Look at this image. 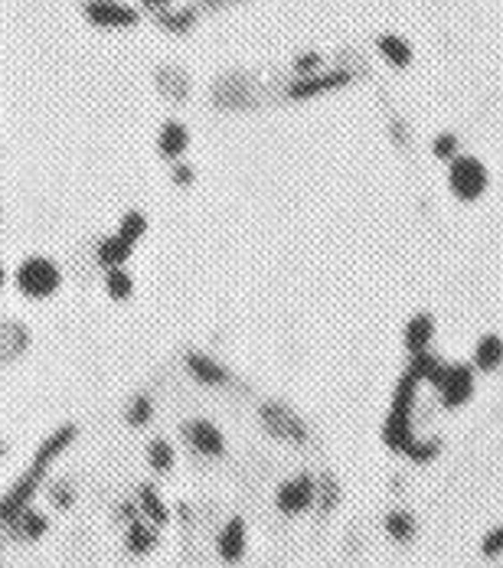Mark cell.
<instances>
[{
	"label": "cell",
	"mask_w": 503,
	"mask_h": 568,
	"mask_svg": "<svg viewBox=\"0 0 503 568\" xmlns=\"http://www.w3.org/2000/svg\"><path fill=\"white\" fill-rule=\"evenodd\" d=\"M72 438H76V425H66V428H59V431H53V435L39 445L29 471L23 473L13 487H10L7 497H0V526H7L13 516H20V513L27 510L29 500H33V493L39 490V483H43V477H46V467L53 464V461H56L69 445H72Z\"/></svg>",
	"instance_id": "cell-1"
},
{
	"label": "cell",
	"mask_w": 503,
	"mask_h": 568,
	"mask_svg": "<svg viewBox=\"0 0 503 568\" xmlns=\"http://www.w3.org/2000/svg\"><path fill=\"white\" fill-rule=\"evenodd\" d=\"M448 189L451 196L461 203H477L490 189V171L487 163L474 154H457L455 161L448 163Z\"/></svg>",
	"instance_id": "cell-2"
},
{
	"label": "cell",
	"mask_w": 503,
	"mask_h": 568,
	"mask_svg": "<svg viewBox=\"0 0 503 568\" xmlns=\"http://www.w3.org/2000/svg\"><path fill=\"white\" fill-rule=\"evenodd\" d=\"M59 284H63V271L49 258H27L17 268V288L27 297H37V301L39 297H49V294L59 291Z\"/></svg>",
	"instance_id": "cell-3"
},
{
	"label": "cell",
	"mask_w": 503,
	"mask_h": 568,
	"mask_svg": "<svg viewBox=\"0 0 503 568\" xmlns=\"http://www.w3.org/2000/svg\"><path fill=\"white\" fill-rule=\"evenodd\" d=\"M353 82L350 69H321L314 76H301L288 86V98L291 102H307V98H321V95L340 92Z\"/></svg>",
	"instance_id": "cell-4"
},
{
	"label": "cell",
	"mask_w": 503,
	"mask_h": 568,
	"mask_svg": "<svg viewBox=\"0 0 503 568\" xmlns=\"http://www.w3.org/2000/svg\"><path fill=\"white\" fill-rule=\"evenodd\" d=\"M314 500H317V483H314L311 473L288 477L275 493V506L285 513V516H301L304 510H311Z\"/></svg>",
	"instance_id": "cell-5"
},
{
	"label": "cell",
	"mask_w": 503,
	"mask_h": 568,
	"mask_svg": "<svg viewBox=\"0 0 503 568\" xmlns=\"http://www.w3.org/2000/svg\"><path fill=\"white\" fill-rule=\"evenodd\" d=\"M435 392L445 408L467 405V402L474 398V366H467V363H448V372Z\"/></svg>",
	"instance_id": "cell-6"
},
{
	"label": "cell",
	"mask_w": 503,
	"mask_h": 568,
	"mask_svg": "<svg viewBox=\"0 0 503 568\" xmlns=\"http://www.w3.org/2000/svg\"><path fill=\"white\" fill-rule=\"evenodd\" d=\"M415 441V428H412V408L408 405H390V415L382 422V445L396 451V455H406Z\"/></svg>",
	"instance_id": "cell-7"
},
{
	"label": "cell",
	"mask_w": 503,
	"mask_h": 568,
	"mask_svg": "<svg viewBox=\"0 0 503 568\" xmlns=\"http://www.w3.org/2000/svg\"><path fill=\"white\" fill-rule=\"evenodd\" d=\"M86 20L105 29H124L138 23V10L128 7V4H118V0H88L86 4Z\"/></svg>",
	"instance_id": "cell-8"
},
{
	"label": "cell",
	"mask_w": 503,
	"mask_h": 568,
	"mask_svg": "<svg viewBox=\"0 0 503 568\" xmlns=\"http://www.w3.org/2000/svg\"><path fill=\"white\" fill-rule=\"evenodd\" d=\"M183 438H187V445L203 457H222L226 455V438L219 431L209 418H193L183 425Z\"/></svg>",
	"instance_id": "cell-9"
},
{
	"label": "cell",
	"mask_w": 503,
	"mask_h": 568,
	"mask_svg": "<svg viewBox=\"0 0 503 568\" xmlns=\"http://www.w3.org/2000/svg\"><path fill=\"white\" fill-rule=\"evenodd\" d=\"M262 422L275 438H288V441H307V428L301 425V418L291 412V408L278 405V402H268L262 405Z\"/></svg>",
	"instance_id": "cell-10"
},
{
	"label": "cell",
	"mask_w": 503,
	"mask_h": 568,
	"mask_svg": "<svg viewBox=\"0 0 503 568\" xmlns=\"http://www.w3.org/2000/svg\"><path fill=\"white\" fill-rule=\"evenodd\" d=\"M246 549H248V530H246V520L242 516H232V520L219 530V539H216V552L219 559L226 562V565H236V562L246 559Z\"/></svg>",
	"instance_id": "cell-11"
},
{
	"label": "cell",
	"mask_w": 503,
	"mask_h": 568,
	"mask_svg": "<svg viewBox=\"0 0 503 568\" xmlns=\"http://www.w3.org/2000/svg\"><path fill=\"white\" fill-rule=\"evenodd\" d=\"M432 343H435V317L428 311L408 317L406 330H402V347L408 350V356L432 350Z\"/></svg>",
	"instance_id": "cell-12"
},
{
	"label": "cell",
	"mask_w": 503,
	"mask_h": 568,
	"mask_svg": "<svg viewBox=\"0 0 503 568\" xmlns=\"http://www.w3.org/2000/svg\"><path fill=\"white\" fill-rule=\"evenodd\" d=\"M183 363H187V372L197 382H203V386H229V370L222 363L213 360V356H206V353L190 350L183 356Z\"/></svg>",
	"instance_id": "cell-13"
},
{
	"label": "cell",
	"mask_w": 503,
	"mask_h": 568,
	"mask_svg": "<svg viewBox=\"0 0 503 568\" xmlns=\"http://www.w3.org/2000/svg\"><path fill=\"white\" fill-rule=\"evenodd\" d=\"M190 151V131L183 121H163V128L157 131V154L167 161H180L183 154Z\"/></svg>",
	"instance_id": "cell-14"
},
{
	"label": "cell",
	"mask_w": 503,
	"mask_h": 568,
	"mask_svg": "<svg viewBox=\"0 0 503 568\" xmlns=\"http://www.w3.org/2000/svg\"><path fill=\"white\" fill-rule=\"evenodd\" d=\"M471 356H474L471 366L477 372H497L503 366V337L500 333H481Z\"/></svg>",
	"instance_id": "cell-15"
},
{
	"label": "cell",
	"mask_w": 503,
	"mask_h": 568,
	"mask_svg": "<svg viewBox=\"0 0 503 568\" xmlns=\"http://www.w3.org/2000/svg\"><path fill=\"white\" fill-rule=\"evenodd\" d=\"M406 370L412 372V376H415L422 386L438 388V386H441V379H445V372H448V363L441 360V356H435L432 350H425V353H415V356H408Z\"/></svg>",
	"instance_id": "cell-16"
},
{
	"label": "cell",
	"mask_w": 503,
	"mask_h": 568,
	"mask_svg": "<svg viewBox=\"0 0 503 568\" xmlns=\"http://www.w3.org/2000/svg\"><path fill=\"white\" fill-rule=\"evenodd\" d=\"M376 53H380L392 69H408L415 63V49H412V43H408L406 37H399V33H382V37H376Z\"/></svg>",
	"instance_id": "cell-17"
},
{
	"label": "cell",
	"mask_w": 503,
	"mask_h": 568,
	"mask_svg": "<svg viewBox=\"0 0 503 568\" xmlns=\"http://www.w3.org/2000/svg\"><path fill=\"white\" fill-rule=\"evenodd\" d=\"M7 530L13 532V539H20V542H37L43 532L49 530V520L43 516V513H37V510H23L20 516H13V520L7 522Z\"/></svg>",
	"instance_id": "cell-18"
},
{
	"label": "cell",
	"mask_w": 503,
	"mask_h": 568,
	"mask_svg": "<svg viewBox=\"0 0 503 568\" xmlns=\"http://www.w3.org/2000/svg\"><path fill=\"white\" fill-rule=\"evenodd\" d=\"M131 252H134V242H128L124 236H108V238H102L98 242V248H96V258L102 262L105 268H122L128 258H131Z\"/></svg>",
	"instance_id": "cell-19"
},
{
	"label": "cell",
	"mask_w": 503,
	"mask_h": 568,
	"mask_svg": "<svg viewBox=\"0 0 503 568\" xmlns=\"http://www.w3.org/2000/svg\"><path fill=\"white\" fill-rule=\"evenodd\" d=\"M124 546H128V552H134V555H147V552L157 546V530H154V522H144V520L128 522Z\"/></svg>",
	"instance_id": "cell-20"
},
{
	"label": "cell",
	"mask_w": 503,
	"mask_h": 568,
	"mask_svg": "<svg viewBox=\"0 0 503 568\" xmlns=\"http://www.w3.org/2000/svg\"><path fill=\"white\" fill-rule=\"evenodd\" d=\"M138 506H141V513L147 516V522H154V526L171 522V510H167V503L161 500V493L154 490L151 483H144L141 490H138Z\"/></svg>",
	"instance_id": "cell-21"
},
{
	"label": "cell",
	"mask_w": 503,
	"mask_h": 568,
	"mask_svg": "<svg viewBox=\"0 0 503 568\" xmlns=\"http://www.w3.org/2000/svg\"><path fill=\"white\" fill-rule=\"evenodd\" d=\"M105 291L112 301H128L134 294V278L122 268H108V275H105Z\"/></svg>",
	"instance_id": "cell-22"
},
{
	"label": "cell",
	"mask_w": 503,
	"mask_h": 568,
	"mask_svg": "<svg viewBox=\"0 0 503 568\" xmlns=\"http://www.w3.org/2000/svg\"><path fill=\"white\" fill-rule=\"evenodd\" d=\"M382 526H386V532H390L396 542H408L412 536H415V516L406 513V510H392Z\"/></svg>",
	"instance_id": "cell-23"
},
{
	"label": "cell",
	"mask_w": 503,
	"mask_h": 568,
	"mask_svg": "<svg viewBox=\"0 0 503 568\" xmlns=\"http://www.w3.org/2000/svg\"><path fill=\"white\" fill-rule=\"evenodd\" d=\"M173 461H177V455H173L171 441H163V438H154L151 445H147V464H151L157 473L173 471Z\"/></svg>",
	"instance_id": "cell-24"
},
{
	"label": "cell",
	"mask_w": 503,
	"mask_h": 568,
	"mask_svg": "<svg viewBox=\"0 0 503 568\" xmlns=\"http://www.w3.org/2000/svg\"><path fill=\"white\" fill-rule=\"evenodd\" d=\"M457 154H461V138H457L455 131H441L432 138V157H435V161L451 163Z\"/></svg>",
	"instance_id": "cell-25"
},
{
	"label": "cell",
	"mask_w": 503,
	"mask_h": 568,
	"mask_svg": "<svg viewBox=\"0 0 503 568\" xmlns=\"http://www.w3.org/2000/svg\"><path fill=\"white\" fill-rule=\"evenodd\" d=\"M147 232V216L144 213H138V209H131V213H124L122 222H118V236H124L128 242H134L138 246V238Z\"/></svg>",
	"instance_id": "cell-26"
},
{
	"label": "cell",
	"mask_w": 503,
	"mask_h": 568,
	"mask_svg": "<svg viewBox=\"0 0 503 568\" xmlns=\"http://www.w3.org/2000/svg\"><path fill=\"white\" fill-rule=\"evenodd\" d=\"M438 451H441V441L438 438H415L412 447L406 451L408 461H415V464H428V461H435Z\"/></svg>",
	"instance_id": "cell-27"
},
{
	"label": "cell",
	"mask_w": 503,
	"mask_h": 568,
	"mask_svg": "<svg viewBox=\"0 0 503 568\" xmlns=\"http://www.w3.org/2000/svg\"><path fill=\"white\" fill-rule=\"evenodd\" d=\"M124 418H128V425H134V428H141V425H147L154 418V402H151V396H138L128 405V412H124Z\"/></svg>",
	"instance_id": "cell-28"
},
{
	"label": "cell",
	"mask_w": 503,
	"mask_h": 568,
	"mask_svg": "<svg viewBox=\"0 0 503 568\" xmlns=\"http://www.w3.org/2000/svg\"><path fill=\"white\" fill-rule=\"evenodd\" d=\"M157 23H161L163 29H171V33H183V29L193 27V10H183V13H167V10H161V13H157Z\"/></svg>",
	"instance_id": "cell-29"
},
{
	"label": "cell",
	"mask_w": 503,
	"mask_h": 568,
	"mask_svg": "<svg viewBox=\"0 0 503 568\" xmlns=\"http://www.w3.org/2000/svg\"><path fill=\"white\" fill-rule=\"evenodd\" d=\"M321 66H323V56L321 53H301V56L291 63V69H295V76L301 79V76H314V72H321Z\"/></svg>",
	"instance_id": "cell-30"
},
{
	"label": "cell",
	"mask_w": 503,
	"mask_h": 568,
	"mask_svg": "<svg viewBox=\"0 0 503 568\" xmlns=\"http://www.w3.org/2000/svg\"><path fill=\"white\" fill-rule=\"evenodd\" d=\"M481 552H484L487 559H494V555H503V522L497 530H490L481 542Z\"/></svg>",
	"instance_id": "cell-31"
},
{
	"label": "cell",
	"mask_w": 503,
	"mask_h": 568,
	"mask_svg": "<svg viewBox=\"0 0 503 568\" xmlns=\"http://www.w3.org/2000/svg\"><path fill=\"white\" fill-rule=\"evenodd\" d=\"M49 500H53V506L66 510V506H72L76 493H72V487H69V483H53V487H49Z\"/></svg>",
	"instance_id": "cell-32"
},
{
	"label": "cell",
	"mask_w": 503,
	"mask_h": 568,
	"mask_svg": "<svg viewBox=\"0 0 503 568\" xmlns=\"http://www.w3.org/2000/svg\"><path fill=\"white\" fill-rule=\"evenodd\" d=\"M173 183H177V187H190L193 167H187V163H173Z\"/></svg>",
	"instance_id": "cell-33"
},
{
	"label": "cell",
	"mask_w": 503,
	"mask_h": 568,
	"mask_svg": "<svg viewBox=\"0 0 503 568\" xmlns=\"http://www.w3.org/2000/svg\"><path fill=\"white\" fill-rule=\"evenodd\" d=\"M144 4H147L151 10H157V13H161V10H167V4H171V0H144Z\"/></svg>",
	"instance_id": "cell-34"
},
{
	"label": "cell",
	"mask_w": 503,
	"mask_h": 568,
	"mask_svg": "<svg viewBox=\"0 0 503 568\" xmlns=\"http://www.w3.org/2000/svg\"><path fill=\"white\" fill-rule=\"evenodd\" d=\"M4 281H7V275H4V265H0V288H4Z\"/></svg>",
	"instance_id": "cell-35"
}]
</instances>
